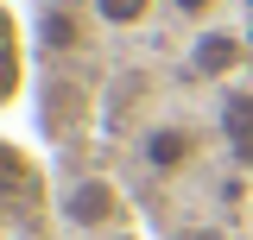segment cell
<instances>
[{
  "instance_id": "obj_1",
  "label": "cell",
  "mask_w": 253,
  "mask_h": 240,
  "mask_svg": "<svg viewBox=\"0 0 253 240\" xmlns=\"http://www.w3.org/2000/svg\"><path fill=\"white\" fill-rule=\"evenodd\" d=\"M57 215L76 234H108V228L126 221V196H121V183H108V177H76V183H63Z\"/></svg>"
},
{
  "instance_id": "obj_2",
  "label": "cell",
  "mask_w": 253,
  "mask_h": 240,
  "mask_svg": "<svg viewBox=\"0 0 253 240\" xmlns=\"http://www.w3.org/2000/svg\"><path fill=\"white\" fill-rule=\"evenodd\" d=\"M196 158H203V133L190 120H146L139 126V164L152 177H184Z\"/></svg>"
},
{
  "instance_id": "obj_3",
  "label": "cell",
  "mask_w": 253,
  "mask_h": 240,
  "mask_svg": "<svg viewBox=\"0 0 253 240\" xmlns=\"http://www.w3.org/2000/svg\"><path fill=\"white\" fill-rule=\"evenodd\" d=\"M247 63H253V44L241 32H228V26H209V32L190 38V76H203V82H228Z\"/></svg>"
},
{
  "instance_id": "obj_4",
  "label": "cell",
  "mask_w": 253,
  "mask_h": 240,
  "mask_svg": "<svg viewBox=\"0 0 253 240\" xmlns=\"http://www.w3.org/2000/svg\"><path fill=\"white\" fill-rule=\"evenodd\" d=\"M221 139L234 152V164L253 171V95H221Z\"/></svg>"
},
{
  "instance_id": "obj_5",
  "label": "cell",
  "mask_w": 253,
  "mask_h": 240,
  "mask_svg": "<svg viewBox=\"0 0 253 240\" xmlns=\"http://www.w3.org/2000/svg\"><path fill=\"white\" fill-rule=\"evenodd\" d=\"M83 6H89V26L101 32H139L158 13V0H83Z\"/></svg>"
},
{
  "instance_id": "obj_6",
  "label": "cell",
  "mask_w": 253,
  "mask_h": 240,
  "mask_svg": "<svg viewBox=\"0 0 253 240\" xmlns=\"http://www.w3.org/2000/svg\"><path fill=\"white\" fill-rule=\"evenodd\" d=\"M83 13H89V6H83ZM83 13H76V6H51L44 26H38L44 51H83Z\"/></svg>"
},
{
  "instance_id": "obj_7",
  "label": "cell",
  "mask_w": 253,
  "mask_h": 240,
  "mask_svg": "<svg viewBox=\"0 0 253 240\" xmlns=\"http://www.w3.org/2000/svg\"><path fill=\"white\" fill-rule=\"evenodd\" d=\"M6 196H38V177H32L26 152H13V146H0V202Z\"/></svg>"
},
{
  "instance_id": "obj_8",
  "label": "cell",
  "mask_w": 253,
  "mask_h": 240,
  "mask_svg": "<svg viewBox=\"0 0 253 240\" xmlns=\"http://www.w3.org/2000/svg\"><path fill=\"white\" fill-rule=\"evenodd\" d=\"M171 6H177V13H190V19H203V13H209L215 0H171Z\"/></svg>"
},
{
  "instance_id": "obj_9",
  "label": "cell",
  "mask_w": 253,
  "mask_h": 240,
  "mask_svg": "<svg viewBox=\"0 0 253 240\" xmlns=\"http://www.w3.org/2000/svg\"><path fill=\"white\" fill-rule=\"evenodd\" d=\"M6 51H13V19L0 13V57H6Z\"/></svg>"
},
{
  "instance_id": "obj_10",
  "label": "cell",
  "mask_w": 253,
  "mask_h": 240,
  "mask_svg": "<svg viewBox=\"0 0 253 240\" xmlns=\"http://www.w3.org/2000/svg\"><path fill=\"white\" fill-rule=\"evenodd\" d=\"M190 240H221V234H190Z\"/></svg>"
},
{
  "instance_id": "obj_11",
  "label": "cell",
  "mask_w": 253,
  "mask_h": 240,
  "mask_svg": "<svg viewBox=\"0 0 253 240\" xmlns=\"http://www.w3.org/2000/svg\"><path fill=\"white\" fill-rule=\"evenodd\" d=\"M19 240H38V234H19Z\"/></svg>"
}]
</instances>
